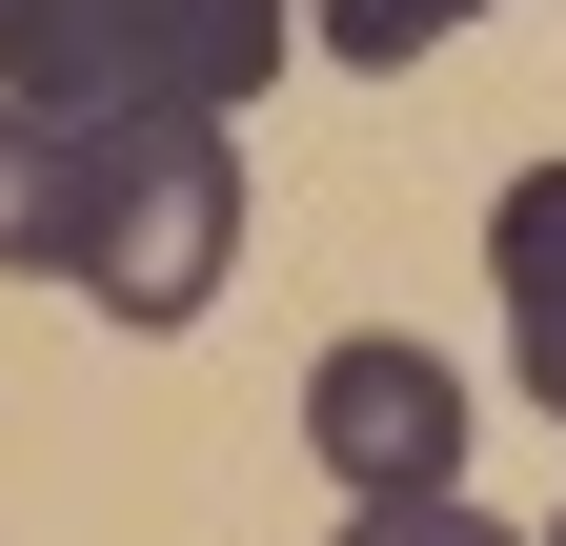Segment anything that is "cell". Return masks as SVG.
<instances>
[{
	"label": "cell",
	"mask_w": 566,
	"mask_h": 546,
	"mask_svg": "<svg viewBox=\"0 0 566 546\" xmlns=\"http://www.w3.org/2000/svg\"><path fill=\"white\" fill-rule=\"evenodd\" d=\"M0 263L82 284L102 324H202L243 263V143L223 122H41L0 102Z\"/></svg>",
	"instance_id": "1"
},
{
	"label": "cell",
	"mask_w": 566,
	"mask_h": 546,
	"mask_svg": "<svg viewBox=\"0 0 566 546\" xmlns=\"http://www.w3.org/2000/svg\"><path fill=\"white\" fill-rule=\"evenodd\" d=\"M304 0H0V102L41 122H243Z\"/></svg>",
	"instance_id": "2"
},
{
	"label": "cell",
	"mask_w": 566,
	"mask_h": 546,
	"mask_svg": "<svg viewBox=\"0 0 566 546\" xmlns=\"http://www.w3.org/2000/svg\"><path fill=\"white\" fill-rule=\"evenodd\" d=\"M304 445L344 465V506H424V486H465V365L405 345V324H365V345L304 365Z\"/></svg>",
	"instance_id": "3"
},
{
	"label": "cell",
	"mask_w": 566,
	"mask_h": 546,
	"mask_svg": "<svg viewBox=\"0 0 566 546\" xmlns=\"http://www.w3.org/2000/svg\"><path fill=\"white\" fill-rule=\"evenodd\" d=\"M485 284H506V365H526V405L566 426V162H526L506 202H485Z\"/></svg>",
	"instance_id": "4"
},
{
	"label": "cell",
	"mask_w": 566,
	"mask_h": 546,
	"mask_svg": "<svg viewBox=\"0 0 566 546\" xmlns=\"http://www.w3.org/2000/svg\"><path fill=\"white\" fill-rule=\"evenodd\" d=\"M465 21H485V0H304V41L344 61V82H405V61L465 41Z\"/></svg>",
	"instance_id": "5"
},
{
	"label": "cell",
	"mask_w": 566,
	"mask_h": 546,
	"mask_svg": "<svg viewBox=\"0 0 566 546\" xmlns=\"http://www.w3.org/2000/svg\"><path fill=\"white\" fill-rule=\"evenodd\" d=\"M344 546H506L465 486H424V506H344Z\"/></svg>",
	"instance_id": "6"
},
{
	"label": "cell",
	"mask_w": 566,
	"mask_h": 546,
	"mask_svg": "<svg viewBox=\"0 0 566 546\" xmlns=\"http://www.w3.org/2000/svg\"><path fill=\"white\" fill-rule=\"evenodd\" d=\"M546 546H566V526H546Z\"/></svg>",
	"instance_id": "7"
}]
</instances>
